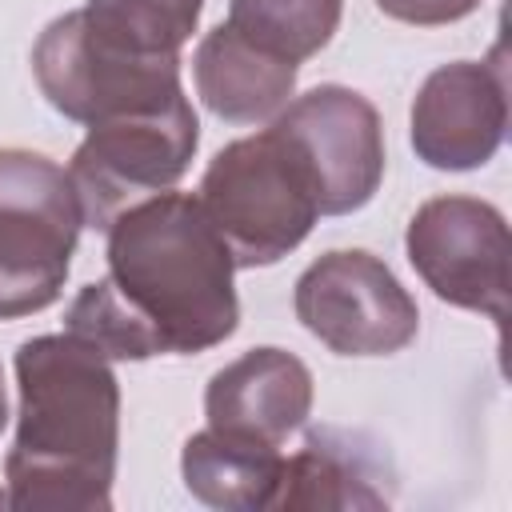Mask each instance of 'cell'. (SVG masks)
Returning a JSON list of instances; mask_svg holds the SVG:
<instances>
[{
  "mask_svg": "<svg viewBox=\"0 0 512 512\" xmlns=\"http://www.w3.org/2000/svg\"><path fill=\"white\" fill-rule=\"evenodd\" d=\"M236 260L200 196L160 192L108 228V276L68 304V332L108 360L188 356L236 332Z\"/></svg>",
  "mask_w": 512,
  "mask_h": 512,
  "instance_id": "cell-1",
  "label": "cell"
},
{
  "mask_svg": "<svg viewBox=\"0 0 512 512\" xmlns=\"http://www.w3.org/2000/svg\"><path fill=\"white\" fill-rule=\"evenodd\" d=\"M16 440L4 456L8 504L20 512H92L112 504L120 384L92 344L24 340L16 352Z\"/></svg>",
  "mask_w": 512,
  "mask_h": 512,
  "instance_id": "cell-2",
  "label": "cell"
},
{
  "mask_svg": "<svg viewBox=\"0 0 512 512\" xmlns=\"http://www.w3.org/2000/svg\"><path fill=\"white\" fill-rule=\"evenodd\" d=\"M200 204L224 236L236 268L276 264L320 216L312 172L272 124L212 156L200 180Z\"/></svg>",
  "mask_w": 512,
  "mask_h": 512,
  "instance_id": "cell-3",
  "label": "cell"
},
{
  "mask_svg": "<svg viewBox=\"0 0 512 512\" xmlns=\"http://www.w3.org/2000/svg\"><path fill=\"white\" fill-rule=\"evenodd\" d=\"M84 228L68 172L24 148H0V320L48 308Z\"/></svg>",
  "mask_w": 512,
  "mask_h": 512,
  "instance_id": "cell-4",
  "label": "cell"
},
{
  "mask_svg": "<svg viewBox=\"0 0 512 512\" xmlns=\"http://www.w3.org/2000/svg\"><path fill=\"white\" fill-rule=\"evenodd\" d=\"M196 140L200 124L188 96L156 112L88 124V136L68 164L84 224L108 232L120 212L168 192L188 172Z\"/></svg>",
  "mask_w": 512,
  "mask_h": 512,
  "instance_id": "cell-5",
  "label": "cell"
},
{
  "mask_svg": "<svg viewBox=\"0 0 512 512\" xmlns=\"http://www.w3.org/2000/svg\"><path fill=\"white\" fill-rule=\"evenodd\" d=\"M32 72L48 104L80 124L156 112L184 96L180 60L128 56L108 48L88 32L80 8L40 32L32 48Z\"/></svg>",
  "mask_w": 512,
  "mask_h": 512,
  "instance_id": "cell-6",
  "label": "cell"
},
{
  "mask_svg": "<svg viewBox=\"0 0 512 512\" xmlns=\"http://www.w3.org/2000/svg\"><path fill=\"white\" fill-rule=\"evenodd\" d=\"M300 324L340 356H388L420 328L416 300L372 252H324L296 280Z\"/></svg>",
  "mask_w": 512,
  "mask_h": 512,
  "instance_id": "cell-7",
  "label": "cell"
},
{
  "mask_svg": "<svg viewBox=\"0 0 512 512\" xmlns=\"http://www.w3.org/2000/svg\"><path fill=\"white\" fill-rule=\"evenodd\" d=\"M420 280L448 304L496 324L508 316V224L476 196H436L416 208L404 236Z\"/></svg>",
  "mask_w": 512,
  "mask_h": 512,
  "instance_id": "cell-8",
  "label": "cell"
},
{
  "mask_svg": "<svg viewBox=\"0 0 512 512\" xmlns=\"http://www.w3.org/2000/svg\"><path fill=\"white\" fill-rule=\"evenodd\" d=\"M272 128L300 152L312 172L320 216H344L364 208L384 176V132L372 100L352 88L320 84L288 100Z\"/></svg>",
  "mask_w": 512,
  "mask_h": 512,
  "instance_id": "cell-9",
  "label": "cell"
},
{
  "mask_svg": "<svg viewBox=\"0 0 512 512\" xmlns=\"http://www.w3.org/2000/svg\"><path fill=\"white\" fill-rule=\"evenodd\" d=\"M504 48L492 60H456L436 68L412 100V148L428 168L468 172L488 164L508 128Z\"/></svg>",
  "mask_w": 512,
  "mask_h": 512,
  "instance_id": "cell-10",
  "label": "cell"
},
{
  "mask_svg": "<svg viewBox=\"0 0 512 512\" xmlns=\"http://www.w3.org/2000/svg\"><path fill=\"white\" fill-rule=\"evenodd\" d=\"M204 412L208 428L280 444L312 412V372L284 348H252L208 380Z\"/></svg>",
  "mask_w": 512,
  "mask_h": 512,
  "instance_id": "cell-11",
  "label": "cell"
},
{
  "mask_svg": "<svg viewBox=\"0 0 512 512\" xmlns=\"http://www.w3.org/2000/svg\"><path fill=\"white\" fill-rule=\"evenodd\" d=\"M372 440L344 428H312L304 448L284 460L280 492L272 508L284 512H340V508H388L392 484Z\"/></svg>",
  "mask_w": 512,
  "mask_h": 512,
  "instance_id": "cell-12",
  "label": "cell"
},
{
  "mask_svg": "<svg viewBox=\"0 0 512 512\" xmlns=\"http://www.w3.org/2000/svg\"><path fill=\"white\" fill-rule=\"evenodd\" d=\"M192 80L212 116L228 124H260L288 104L296 88V64L256 48L228 24H216L196 44Z\"/></svg>",
  "mask_w": 512,
  "mask_h": 512,
  "instance_id": "cell-13",
  "label": "cell"
},
{
  "mask_svg": "<svg viewBox=\"0 0 512 512\" xmlns=\"http://www.w3.org/2000/svg\"><path fill=\"white\" fill-rule=\"evenodd\" d=\"M180 472H184V488L200 504L220 512H256V508H272L280 492L284 456L276 452V444L204 428L184 440Z\"/></svg>",
  "mask_w": 512,
  "mask_h": 512,
  "instance_id": "cell-14",
  "label": "cell"
},
{
  "mask_svg": "<svg viewBox=\"0 0 512 512\" xmlns=\"http://www.w3.org/2000/svg\"><path fill=\"white\" fill-rule=\"evenodd\" d=\"M204 0H88L80 8L88 32L108 48L152 60H180L196 32Z\"/></svg>",
  "mask_w": 512,
  "mask_h": 512,
  "instance_id": "cell-15",
  "label": "cell"
},
{
  "mask_svg": "<svg viewBox=\"0 0 512 512\" xmlns=\"http://www.w3.org/2000/svg\"><path fill=\"white\" fill-rule=\"evenodd\" d=\"M340 12L344 0H232L224 24L256 48L300 64L332 40Z\"/></svg>",
  "mask_w": 512,
  "mask_h": 512,
  "instance_id": "cell-16",
  "label": "cell"
},
{
  "mask_svg": "<svg viewBox=\"0 0 512 512\" xmlns=\"http://www.w3.org/2000/svg\"><path fill=\"white\" fill-rule=\"evenodd\" d=\"M480 0H376V8L400 24H420V28H432V24H452L460 16H468Z\"/></svg>",
  "mask_w": 512,
  "mask_h": 512,
  "instance_id": "cell-17",
  "label": "cell"
},
{
  "mask_svg": "<svg viewBox=\"0 0 512 512\" xmlns=\"http://www.w3.org/2000/svg\"><path fill=\"white\" fill-rule=\"evenodd\" d=\"M8 424V392H4V368H0V432Z\"/></svg>",
  "mask_w": 512,
  "mask_h": 512,
  "instance_id": "cell-18",
  "label": "cell"
}]
</instances>
